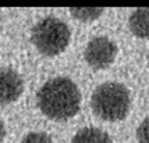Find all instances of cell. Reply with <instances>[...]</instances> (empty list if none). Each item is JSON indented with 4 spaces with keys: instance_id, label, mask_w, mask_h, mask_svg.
<instances>
[{
    "instance_id": "6da1fadb",
    "label": "cell",
    "mask_w": 149,
    "mask_h": 143,
    "mask_svg": "<svg viewBox=\"0 0 149 143\" xmlns=\"http://www.w3.org/2000/svg\"><path fill=\"white\" fill-rule=\"evenodd\" d=\"M37 104L47 118L65 121L79 112L81 92L70 78H53L37 92Z\"/></svg>"
},
{
    "instance_id": "7a4b0ae2",
    "label": "cell",
    "mask_w": 149,
    "mask_h": 143,
    "mask_svg": "<svg viewBox=\"0 0 149 143\" xmlns=\"http://www.w3.org/2000/svg\"><path fill=\"white\" fill-rule=\"evenodd\" d=\"M130 104L128 88L118 82H106L99 85L91 97V107L94 114L108 122H116L126 118Z\"/></svg>"
},
{
    "instance_id": "3957f363",
    "label": "cell",
    "mask_w": 149,
    "mask_h": 143,
    "mask_svg": "<svg viewBox=\"0 0 149 143\" xmlns=\"http://www.w3.org/2000/svg\"><path fill=\"white\" fill-rule=\"evenodd\" d=\"M31 40L41 54L56 56L62 53L70 44V31L61 20L47 17L34 26Z\"/></svg>"
},
{
    "instance_id": "277c9868",
    "label": "cell",
    "mask_w": 149,
    "mask_h": 143,
    "mask_svg": "<svg viewBox=\"0 0 149 143\" xmlns=\"http://www.w3.org/2000/svg\"><path fill=\"white\" fill-rule=\"evenodd\" d=\"M118 54V46L108 37L99 36L87 43L84 57L87 63L94 70L106 68L114 61Z\"/></svg>"
},
{
    "instance_id": "5b68a950",
    "label": "cell",
    "mask_w": 149,
    "mask_h": 143,
    "mask_svg": "<svg viewBox=\"0 0 149 143\" xmlns=\"http://www.w3.org/2000/svg\"><path fill=\"white\" fill-rule=\"evenodd\" d=\"M24 91V81L17 70L0 68V104H9L19 99Z\"/></svg>"
},
{
    "instance_id": "8992f818",
    "label": "cell",
    "mask_w": 149,
    "mask_h": 143,
    "mask_svg": "<svg viewBox=\"0 0 149 143\" xmlns=\"http://www.w3.org/2000/svg\"><path fill=\"white\" fill-rule=\"evenodd\" d=\"M129 28L139 38H149V7L136 8L129 17Z\"/></svg>"
},
{
    "instance_id": "52a82bcc",
    "label": "cell",
    "mask_w": 149,
    "mask_h": 143,
    "mask_svg": "<svg viewBox=\"0 0 149 143\" xmlns=\"http://www.w3.org/2000/svg\"><path fill=\"white\" fill-rule=\"evenodd\" d=\"M70 143H113L110 136L101 129L86 127L78 131Z\"/></svg>"
},
{
    "instance_id": "ba28073f",
    "label": "cell",
    "mask_w": 149,
    "mask_h": 143,
    "mask_svg": "<svg viewBox=\"0 0 149 143\" xmlns=\"http://www.w3.org/2000/svg\"><path fill=\"white\" fill-rule=\"evenodd\" d=\"M68 10L72 17L78 19L79 21L91 22L98 19L104 11V8H101V7H81V8L70 7Z\"/></svg>"
},
{
    "instance_id": "9c48e42d",
    "label": "cell",
    "mask_w": 149,
    "mask_h": 143,
    "mask_svg": "<svg viewBox=\"0 0 149 143\" xmlns=\"http://www.w3.org/2000/svg\"><path fill=\"white\" fill-rule=\"evenodd\" d=\"M21 143H53V141L45 132H30L22 139Z\"/></svg>"
},
{
    "instance_id": "30bf717a",
    "label": "cell",
    "mask_w": 149,
    "mask_h": 143,
    "mask_svg": "<svg viewBox=\"0 0 149 143\" xmlns=\"http://www.w3.org/2000/svg\"><path fill=\"white\" fill-rule=\"evenodd\" d=\"M136 137L139 143H149V118L142 121L136 131Z\"/></svg>"
},
{
    "instance_id": "8fae6325",
    "label": "cell",
    "mask_w": 149,
    "mask_h": 143,
    "mask_svg": "<svg viewBox=\"0 0 149 143\" xmlns=\"http://www.w3.org/2000/svg\"><path fill=\"white\" fill-rule=\"evenodd\" d=\"M5 135H6V130H5V126L3 124V122L0 120V143H2V141L4 140Z\"/></svg>"
},
{
    "instance_id": "7c38bea8",
    "label": "cell",
    "mask_w": 149,
    "mask_h": 143,
    "mask_svg": "<svg viewBox=\"0 0 149 143\" xmlns=\"http://www.w3.org/2000/svg\"><path fill=\"white\" fill-rule=\"evenodd\" d=\"M148 63H149V55H148Z\"/></svg>"
}]
</instances>
